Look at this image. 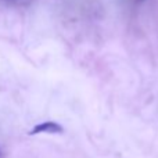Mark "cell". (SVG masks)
<instances>
[{"mask_svg": "<svg viewBox=\"0 0 158 158\" xmlns=\"http://www.w3.org/2000/svg\"><path fill=\"white\" fill-rule=\"evenodd\" d=\"M140 2H143V0H140Z\"/></svg>", "mask_w": 158, "mask_h": 158, "instance_id": "3", "label": "cell"}, {"mask_svg": "<svg viewBox=\"0 0 158 158\" xmlns=\"http://www.w3.org/2000/svg\"><path fill=\"white\" fill-rule=\"evenodd\" d=\"M43 132H49V133H61V132H63V126L56 123V122H43V123L36 125L35 128L29 132V135H38V133H43Z\"/></svg>", "mask_w": 158, "mask_h": 158, "instance_id": "1", "label": "cell"}, {"mask_svg": "<svg viewBox=\"0 0 158 158\" xmlns=\"http://www.w3.org/2000/svg\"><path fill=\"white\" fill-rule=\"evenodd\" d=\"M4 2H15V0H4Z\"/></svg>", "mask_w": 158, "mask_h": 158, "instance_id": "2", "label": "cell"}]
</instances>
